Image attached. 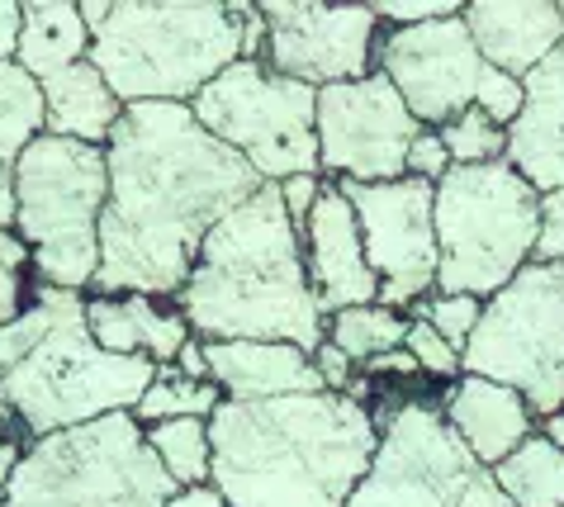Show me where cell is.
<instances>
[{"label": "cell", "instance_id": "6da1fadb", "mask_svg": "<svg viewBox=\"0 0 564 507\" xmlns=\"http://www.w3.org/2000/svg\"><path fill=\"white\" fill-rule=\"evenodd\" d=\"M109 199L90 294L176 299L199 242L261 190L232 148L199 129L191 105H129L105 142Z\"/></svg>", "mask_w": 564, "mask_h": 507}, {"label": "cell", "instance_id": "7a4b0ae2", "mask_svg": "<svg viewBox=\"0 0 564 507\" xmlns=\"http://www.w3.org/2000/svg\"><path fill=\"white\" fill-rule=\"evenodd\" d=\"M209 488L228 507H347L380 446V422L351 393L224 399L209 418Z\"/></svg>", "mask_w": 564, "mask_h": 507}, {"label": "cell", "instance_id": "3957f363", "mask_svg": "<svg viewBox=\"0 0 564 507\" xmlns=\"http://www.w3.org/2000/svg\"><path fill=\"white\" fill-rule=\"evenodd\" d=\"M171 304L199 342H290L308 356L318 352L327 319L308 290L304 242L280 204V185H261L199 242Z\"/></svg>", "mask_w": 564, "mask_h": 507}, {"label": "cell", "instance_id": "277c9868", "mask_svg": "<svg viewBox=\"0 0 564 507\" xmlns=\"http://www.w3.org/2000/svg\"><path fill=\"white\" fill-rule=\"evenodd\" d=\"M252 6H156V0H109L90 29V67L105 76L115 100L129 105H191L218 72L242 57V29Z\"/></svg>", "mask_w": 564, "mask_h": 507}, {"label": "cell", "instance_id": "5b68a950", "mask_svg": "<svg viewBox=\"0 0 564 507\" xmlns=\"http://www.w3.org/2000/svg\"><path fill=\"white\" fill-rule=\"evenodd\" d=\"M156 366L138 356H109L90 342L86 294L53 290V323L20 366L0 375V427L29 446L39 436L133 413Z\"/></svg>", "mask_w": 564, "mask_h": 507}, {"label": "cell", "instance_id": "8992f818", "mask_svg": "<svg viewBox=\"0 0 564 507\" xmlns=\"http://www.w3.org/2000/svg\"><path fill=\"white\" fill-rule=\"evenodd\" d=\"M109 199L105 148L39 133L14 166V237L29 247L34 280L90 294L100 271V218Z\"/></svg>", "mask_w": 564, "mask_h": 507}, {"label": "cell", "instance_id": "52a82bcc", "mask_svg": "<svg viewBox=\"0 0 564 507\" xmlns=\"http://www.w3.org/2000/svg\"><path fill=\"white\" fill-rule=\"evenodd\" d=\"M436 294L494 299L531 266L541 195L508 162L451 166L436 181Z\"/></svg>", "mask_w": 564, "mask_h": 507}, {"label": "cell", "instance_id": "ba28073f", "mask_svg": "<svg viewBox=\"0 0 564 507\" xmlns=\"http://www.w3.org/2000/svg\"><path fill=\"white\" fill-rule=\"evenodd\" d=\"M176 494L133 413H115L29 441L6 507H166Z\"/></svg>", "mask_w": 564, "mask_h": 507}, {"label": "cell", "instance_id": "9c48e42d", "mask_svg": "<svg viewBox=\"0 0 564 507\" xmlns=\"http://www.w3.org/2000/svg\"><path fill=\"white\" fill-rule=\"evenodd\" d=\"M460 375L508 385L527 399L531 418L564 408V271L531 261L494 299L460 352Z\"/></svg>", "mask_w": 564, "mask_h": 507}, {"label": "cell", "instance_id": "30bf717a", "mask_svg": "<svg viewBox=\"0 0 564 507\" xmlns=\"http://www.w3.org/2000/svg\"><path fill=\"white\" fill-rule=\"evenodd\" d=\"M191 115L205 133L238 152L261 185L318 176V90L275 76L257 57H238L228 72H218L191 100Z\"/></svg>", "mask_w": 564, "mask_h": 507}, {"label": "cell", "instance_id": "8fae6325", "mask_svg": "<svg viewBox=\"0 0 564 507\" xmlns=\"http://www.w3.org/2000/svg\"><path fill=\"white\" fill-rule=\"evenodd\" d=\"M375 422H380V446L347 507H456L465 484L484 470L465 455L442 408L427 399L394 403Z\"/></svg>", "mask_w": 564, "mask_h": 507}, {"label": "cell", "instance_id": "7c38bea8", "mask_svg": "<svg viewBox=\"0 0 564 507\" xmlns=\"http://www.w3.org/2000/svg\"><path fill=\"white\" fill-rule=\"evenodd\" d=\"M318 176L323 181H356V185H384L403 176L413 138L422 123L409 115L399 90L380 72L360 82L323 86L318 90Z\"/></svg>", "mask_w": 564, "mask_h": 507}, {"label": "cell", "instance_id": "4fadbf2b", "mask_svg": "<svg viewBox=\"0 0 564 507\" xmlns=\"http://www.w3.org/2000/svg\"><path fill=\"white\" fill-rule=\"evenodd\" d=\"M347 204L356 209V228H360V247L375 280H380V299L384 309H417L422 299L436 290V185L399 176L384 185H356V181H337Z\"/></svg>", "mask_w": 564, "mask_h": 507}, {"label": "cell", "instance_id": "5bb4252c", "mask_svg": "<svg viewBox=\"0 0 564 507\" xmlns=\"http://www.w3.org/2000/svg\"><path fill=\"white\" fill-rule=\"evenodd\" d=\"M261 62L275 76L304 82L313 90L360 82L375 72L380 20L370 6H308V0H265Z\"/></svg>", "mask_w": 564, "mask_h": 507}, {"label": "cell", "instance_id": "9a60e30c", "mask_svg": "<svg viewBox=\"0 0 564 507\" xmlns=\"http://www.w3.org/2000/svg\"><path fill=\"white\" fill-rule=\"evenodd\" d=\"M460 14L417 29H380L375 39V72L399 90V100L422 129H446L475 105L484 57Z\"/></svg>", "mask_w": 564, "mask_h": 507}, {"label": "cell", "instance_id": "2e32d148", "mask_svg": "<svg viewBox=\"0 0 564 507\" xmlns=\"http://www.w3.org/2000/svg\"><path fill=\"white\" fill-rule=\"evenodd\" d=\"M300 242H304L308 290H313V299H318L323 319L380 299V280H375L370 261H366V247H360L356 209L347 204L337 181H323V195H318V204H313Z\"/></svg>", "mask_w": 564, "mask_h": 507}, {"label": "cell", "instance_id": "e0dca14e", "mask_svg": "<svg viewBox=\"0 0 564 507\" xmlns=\"http://www.w3.org/2000/svg\"><path fill=\"white\" fill-rule=\"evenodd\" d=\"M465 29L475 39L484 67L527 82L564 43V14L555 0H469Z\"/></svg>", "mask_w": 564, "mask_h": 507}, {"label": "cell", "instance_id": "ac0fdd59", "mask_svg": "<svg viewBox=\"0 0 564 507\" xmlns=\"http://www.w3.org/2000/svg\"><path fill=\"white\" fill-rule=\"evenodd\" d=\"M436 408H442V418L456 432L465 455L484 470H498L527 436H536V418H531L522 393L479 375H460L456 385H446Z\"/></svg>", "mask_w": 564, "mask_h": 507}, {"label": "cell", "instance_id": "d6986e66", "mask_svg": "<svg viewBox=\"0 0 564 507\" xmlns=\"http://www.w3.org/2000/svg\"><path fill=\"white\" fill-rule=\"evenodd\" d=\"M522 86H527V100H522V115L508 129L503 162L536 195H545V190L564 185V43Z\"/></svg>", "mask_w": 564, "mask_h": 507}, {"label": "cell", "instance_id": "ffe728a7", "mask_svg": "<svg viewBox=\"0 0 564 507\" xmlns=\"http://www.w3.org/2000/svg\"><path fill=\"white\" fill-rule=\"evenodd\" d=\"M86 327L100 352L152 360L156 370L176 366L181 346L195 337L176 304L148 294H86Z\"/></svg>", "mask_w": 564, "mask_h": 507}, {"label": "cell", "instance_id": "44dd1931", "mask_svg": "<svg viewBox=\"0 0 564 507\" xmlns=\"http://www.w3.org/2000/svg\"><path fill=\"white\" fill-rule=\"evenodd\" d=\"M205 360H209V385L232 403L323 393L313 356L290 342H205Z\"/></svg>", "mask_w": 564, "mask_h": 507}, {"label": "cell", "instance_id": "7402d4cb", "mask_svg": "<svg viewBox=\"0 0 564 507\" xmlns=\"http://www.w3.org/2000/svg\"><path fill=\"white\" fill-rule=\"evenodd\" d=\"M43 95V133L48 138H72L86 148H105L115 123L123 119V105L115 100V90L105 86V76L86 62L39 82Z\"/></svg>", "mask_w": 564, "mask_h": 507}, {"label": "cell", "instance_id": "603a6c76", "mask_svg": "<svg viewBox=\"0 0 564 507\" xmlns=\"http://www.w3.org/2000/svg\"><path fill=\"white\" fill-rule=\"evenodd\" d=\"M90 57V24L82 20V6L67 0H29L20 6V39H14V67L34 82L76 67Z\"/></svg>", "mask_w": 564, "mask_h": 507}, {"label": "cell", "instance_id": "cb8c5ba5", "mask_svg": "<svg viewBox=\"0 0 564 507\" xmlns=\"http://www.w3.org/2000/svg\"><path fill=\"white\" fill-rule=\"evenodd\" d=\"M43 133V95L29 72L0 62V228L14 218V166L24 148Z\"/></svg>", "mask_w": 564, "mask_h": 507}, {"label": "cell", "instance_id": "d4e9b609", "mask_svg": "<svg viewBox=\"0 0 564 507\" xmlns=\"http://www.w3.org/2000/svg\"><path fill=\"white\" fill-rule=\"evenodd\" d=\"M494 479L512 507H564V451L536 432L494 470Z\"/></svg>", "mask_w": 564, "mask_h": 507}, {"label": "cell", "instance_id": "484cf974", "mask_svg": "<svg viewBox=\"0 0 564 507\" xmlns=\"http://www.w3.org/2000/svg\"><path fill=\"white\" fill-rule=\"evenodd\" d=\"M327 342L337 346L351 366H370L389 352L403 346V332H409V313H394L384 304H360V309H341L323 323Z\"/></svg>", "mask_w": 564, "mask_h": 507}, {"label": "cell", "instance_id": "4316f807", "mask_svg": "<svg viewBox=\"0 0 564 507\" xmlns=\"http://www.w3.org/2000/svg\"><path fill=\"white\" fill-rule=\"evenodd\" d=\"M148 446L156 455V465L166 470V479L176 488H205L214 474V441H209V422L199 418H181V422H156L143 427Z\"/></svg>", "mask_w": 564, "mask_h": 507}, {"label": "cell", "instance_id": "83f0119b", "mask_svg": "<svg viewBox=\"0 0 564 507\" xmlns=\"http://www.w3.org/2000/svg\"><path fill=\"white\" fill-rule=\"evenodd\" d=\"M218 403H224V393H218V389L209 385V379H185L176 366H162V370L152 375L148 393L138 399L133 422H138V427L181 422V418H199V422H209Z\"/></svg>", "mask_w": 564, "mask_h": 507}, {"label": "cell", "instance_id": "f1b7e54d", "mask_svg": "<svg viewBox=\"0 0 564 507\" xmlns=\"http://www.w3.org/2000/svg\"><path fill=\"white\" fill-rule=\"evenodd\" d=\"M436 133H442V142H446L451 166H494V162L508 157V129H498V123L475 105Z\"/></svg>", "mask_w": 564, "mask_h": 507}, {"label": "cell", "instance_id": "f546056e", "mask_svg": "<svg viewBox=\"0 0 564 507\" xmlns=\"http://www.w3.org/2000/svg\"><path fill=\"white\" fill-rule=\"evenodd\" d=\"M479 313H484V299H475V294H436V290H432V294L417 304L413 319L432 323L436 337H446L451 346H456V352H465V342H469V332H475Z\"/></svg>", "mask_w": 564, "mask_h": 507}, {"label": "cell", "instance_id": "4dcf8cb0", "mask_svg": "<svg viewBox=\"0 0 564 507\" xmlns=\"http://www.w3.org/2000/svg\"><path fill=\"white\" fill-rule=\"evenodd\" d=\"M29 247L14 237V228H0V323H14L29 309Z\"/></svg>", "mask_w": 564, "mask_h": 507}, {"label": "cell", "instance_id": "1f68e13d", "mask_svg": "<svg viewBox=\"0 0 564 507\" xmlns=\"http://www.w3.org/2000/svg\"><path fill=\"white\" fill-rule=\"evenodd\" d=\"M403 352L413 356V366H417L422 375L451 379V385L460 379V352H456V346H451L446 337H436L432 323L409 319V332H403Z\"/></svg>", "mask_w": 564, "mask_h": 507}, {"label": "cell", "instance_id": "d6a6232c", "mask_svg": "<svg viewBox=\"0 0 564 507\" xmlns=\"http://www.w3.org/2000/svg\"><path fill=\"white\" fill-rule=\"evenodd\" d=\"M522 100H527V86L517 82V76L484 67L479 90H475V109H484V115H489L498 129H512V119L522 115Z\"/></svg>", "mask_w": 564, "mask_h": 507}, {"label": "cell", "instance_id": "836d02e7", "mask_svg": "<svg viewBox=\"0 0 564 507\" xmlns=\"http://www.w3.org/2000/svg\"><path fill=\"white\" fill-rule=\"evenodd\" d=\"M380 29H417V24H432V20H451V14H460L465 6L456 0H380V6H370Z\"/></svg>", "mask_w": 564, "mask_h": 507}, {"label": "cell", "instance_id": "e575fe53", "mask_svg": "<svg viewBox=\"0 0 564 507\" xmlns=\"http://www.w3.org/2000/svg\"><path fill=\"white\" fill-rule=\"evenodd\" d=\"M531 261L541 266H564V185L541 195V218H536V251Z\"/></svg>", "mask_w": 564, "mask_h": 507}, {"label": "cell", "instance_id": "d590c367", "mask_svg": "<svg viewBox=\"0 0 564 507\" xmlns=\"http://www.w3.org/2000/svg\"><path fill=\"white\" fill-rule=\"evenodd\" d=\"M451 171V157H446V142L436 129H422L413 138V148H409V162H403V176H413V181H427L436 185Z\"/></svg>", "mask_w": 564, "mask_h": 507}, {"label": "cell", "instance_id": "8d00e7d4", "mask_svg": "<svg viewBox=\"0 0 564 507\" xmlns=\"http://www.w3.org/2000/svg\"><path fill=\"white\" fill-rule=\"evenodd\" d=\"M318 195H323V176H290L285 185H280V204H285L294 233H304V224H308V214H313V204H318Z\"/></svg>", "mask_w": 564, "mask_h": 507}, {"label": "cell", "instance_id": "74e56055", "mask_svg": "<svg viewBox=\"0 0 564 507\" xmlns=\"http://www.w3.org/2000/svg\"><path fill=\"white\" fill-rule=\"evenodd\" d=\"M313 370H318V379H323V389H327V393H356V379H351L356 366H351V360L341 356L327 337H323L318 352H313Z\"/></svg>", "mask_w": 564, "mask_h": 507}, {"label": "cell", "instance_id": "f35d334b", "mask_svg": "<svg viewBox=\"0 0 564 507\" xmlns=\"http://www.w3.org/2000/svg\"><path fill=\"white\" fill-rule=\"evenodd\" d=\"M456 507H512V503H508L503 488H498L494 470H479L475 479L465 484V494H460V503H456Z\"/></svg>", "mask_w": 564, "mask_h": 507}, {"label": "cell", "instance_id": "ab89813d", "mask_svg": "<svg viewBox=\"0 0 564 507\" xmlns=\"http://www.w3.org/2000/svg\"><path fill=\"white\" fill-rule=\"evenodd\" d=\"M20 451H24V441L0 427V507H6V488H10L14 465H20Z\"/></svg>", "mask_w": 564, "mask_h": 507}, {"label": "cell", "instance_id": "60d3db41", "mask_svg": "<svg viewBox=\"0 0 564 507\" xmlns=\"http://www.w3.org/2000/svg\"><path fill=\"white\" fill-rule=\"evenodd\" d=\"M176 370L185 375V379H209V360H205V342L199 337H191L181 346V356H176Z\"/></svg>", "mask_w": 564, "mask_h": 507}, {"label": "cell", "instance_id": "b9f144b4", "mask_svg": "<svg viewBox=\"0 0 564 507\" xmlns=\"http://www.w3.org/2000/svg\"><path fill=\"white\" fill-rule=\"evenodd\" d=\"M14 39H20V6L0 0V62L14 57Z\"/></svg>", "mask_w": 564, "mask_h": 507}, {"label": "cell", "instance_id": "7bdbcfd3", "mask_svg": "<svg viewBox=\"0 0 564 507\" xmlns=\"http://www.w3.org/2000/svg\"><path fill=\"white\" fill-rule=\"evenodd\" d=\"M166 507H228V503H224V498H218V494H214V488L205 484V488H181V494H176V498H171Z\"/></svg>", "mask_w": 564, "mask_h": 507}, {"label": "cell", "instance_id": "ee69618b", "mask_svg": "<svg viewBox=\"0 0 564 507\" xmlns=\"http://www.w3.org/2000/svg\"><path fill=\"white\" fill-rule=\"evenodd\" d=\"M536 432H541L545 441H551L555 451H564V408H560V413H551V418H541Z\"/></svg>", "mask_w": 564, "mask_h": 507}, {"label": "cell", "instance_id": "f6af8a7d", "mask_svg": "<svg viewBox=\"0 0 564 507\" xmlns=\"http://www.w3.org/2000/svg\"><path fill=\"white\" fill-rule=\"evenodd\" d=\"M560 14H564V6H560Z\"/></svg>", "mask_w": 564, "mask_h": 507}, {"label": "cell", "instance_id": "bcb514c9", "mask_svg": "<svg viewBox=\"0 0 564 507\" xmlns=\"http://www.w3.org/2000/svg\"><path fill=\"white\" fill-rule=\"evenodd\" d=\"M560 271H564V266H560Z\"/></svg>", "mask_w": 564, "mask_h": 507}]
</instances>
